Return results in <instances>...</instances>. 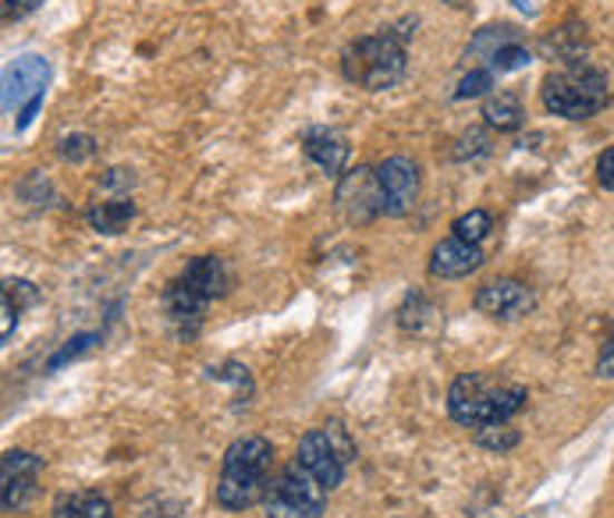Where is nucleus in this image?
I'll use <instances>...</instances> for the list:
<instances>
[{
    "label": "nucleus",
    "instance_id": "18",
    "mask_svg": "<svg viewBox=\"0 0 614 518\" xmlns=\"http://www.w3.org/2000/svg\"><path fill=\"white\" fill-rule=\"evenodd\" d=\"M50 518H114V508L107 497L82 490V493H65L61 501L53 505Z\"/></svg>",
    "mask_w": 614,
    "mask_h": 518
},
{
    "label": "nucleus",
    "instance_id": "24",
    "mask_svg": "<svg viewBox=\"0 0 614 518\" xmlns=\"http://www.w3.org/2000/svg\"><path fill=\"white\" fill-rule=\"evenodd\" d=\"M487 89H494V71L490 68H472L462 82H458L455 96L458 100H472V96H484Z\"/></svg>",
    "mask_w": 614,
    "mask_h": 518
},
{
    "label": "nucleus",
    "instance_id": "7",
    "mask_svg": "<svg viewBox=\"0 0 614 518\" xmlns=\"http://www.w3.org/2000/svg\"><path fill=\"white\" fill-rule=\"evenodd\" d=\"M43 458H36L29 451H4L0 458V505L8 515L26 511L40 487Z\"/></svg>",
    "mask_w": 614,
    "mask_h": 518
},
{
    "label": "nucleus",
    "instance_id": "4",
    "mask_svg": "<svg viewBox=\"0 0 614 518\" xmlns=\"http://www.w3.org/2000/svg\"><path fill=\"white\" fill-rule=\"evenodd\" d=\"M544 107L554 118L586 121L607 107V79L589 65H568L565 71H550L544 79Z\"/></svg>",
    "mask_w": 614,
    "mask_h": 518
},
{
    "label": "nucleus",
    "instance_id": "23",
    "mask_svg": "<svg viewBox=\"0 0 614 518\" xmlns=\"http://www.w3.org/2000/svg\"><path fill=\"white\" fill-rule=\"evenodd\" d=\"M533 61L529 57V50L523 47V43H508V47H501L494 53V61H490V71H519V68H526Z\"/></svg>",
    "mask_w": 614,
    "mask_h": 518
},
{
    "label": "nucleus",
    "instance_id": "15",
    "mask_svg": "<svg viewBox=\"0 0 614 518\" xmlns=\"http://www.w3.org/2000/svg\"><path fill=\"white\" fill-rule=\"evenodd\" d=\"M206 299L203 295H196L192 287H185L182 281H175L167 287V295H164V310H167V320L175 323V328L185 334V338H192L199 331V323H203V313H206Z\"/></svg>",
    "mask_w": 614,
    "mask_h": 518
},
{
    "label": "nucleus",
    "instance_id": "13",
    "mask_svg": "<svg viewBox=\"0 0 614 518\" xmlns=\"http://www.w3.org/2000/svg\"><path fill=\"white\" fill-rule=\"evenodd\" d=\"M178 281L185 287H192L196 295H203L206 302L221 299L227 287H232V274H227L224 260H217V256H196V260H188L185 271L178 274Z\"/></svg>",
    "mask_w": 614,
    "mask_h": 518
},
{
    "label": "nucleus",
    "instance_id": "21",
    "mask_svg": "<svg viewBox=\"0 0 614 518\" xmlns=\"http://www.w3.org/2000/svg\"><path fill=\"white\" fill-rule=\"evenodd\" d=\"M490 227H494V221H490L487 209H469V214H462L451 224V232H455V238H462L469 245H479L490 235Z\"/></svg>",
    "mask_w": 614,
    "mask_h": 518
},
{
    "label": "nucleus",
    "instance_id": "10",
    "mask_svg": "<svg viewBox=\"0 0 614 518\" xmlns=\"http://www.w3.org/2000/svg\"><path fill=\"white\" fill-rule=\"evenodd\" d=\"M50 82V65L43 57H14L4 68V110L22 114L32 100H43Z\"/></svg>",
    "mask_w": 614,
    "mask_h": 518
},
{
    "label": "nucleus",
    "instance_id": "30",
    "mask_svg": "<svg viewBox=\"0 0 614 518\" xmlns=\"http://www.w3.org/2000/svg\"><path fill=\"white\" fill-rule=\"evenodd\" d=\"M597 182H601L607 192H614V146L601 153V160H597Z\"/></svg>",
    "mask_w": 614,
    "mask_h": 518
},
{
    "label": "nucleus",
    "instance_id": "3",
    "mask_svg": "<svg viewBox=\"0 0 614 518\" xmlns=\"http://www.w3.org/2000/svg\"><path fill=\"white\" fill-rule=\"evenodd\" d=\"M341 75L370 92L391 89L401 82V75H406V47H401V40H394L391 32L362 36V40L344 47Z\"/></svg>",
    "mask_w": 614,
    "mask_h": 518
},
{
    "label": "nucleus",
    "instance_id": "11",
    "mask_svg": "<svg viewBox=\"0 0 614 518\" xmlns=\"http://www.w3.org/2000/svg\"><path fill=\"white\" fill-rule=\"evenodd\" d=\"M377 182L383 192V214L406 217L419 196V167L409 157H388L377 167Z\"/></svg>",
    "mask_w": 614,
    "mask_h": 518
},
{
    "label": "nucleus",
    "instance_id": "19",
    "mask_svg": "<svg viewBox=\"0 0 614 518\" xmlns=\"http://www.w3.org/2000/svg\"><path fill=\"white\" fill-rule=\"evenodd\" d=\"M423 320H433V323H445V316L437 313V305L427 299V295H409L406 299V310L398 313V323H401V331H409V334H427L423 328Z\"/></svg>",
    "mask_w": 614,
    "mask_h": 518
},
{
    "label": "nucleus",
    "instance_id": "26",
    "mask_svg": "<svg viewBox=\"0 0 614 518\" xmlns=\"http://www.w3.org/2000/svg\"><path fill=\"white\" fill-rule=\"evenodd\" d=\"M92 153H96V139L92 136H68V139H61V157L71 160V164L89 160Z\"/></svg>",
    "mask_w": 614,
    "mask_h": 518
},
{
    "label": "nucleus",
    "instance_id": "32",
    "mask_svg": "<svg viewBox=\"0 0 614 518\" xmlns=\"http://www.w3.org/2000/svg\"><path fill=\"white\" fill-rule=\"evenodd\" d=\"M131 170H125V167H110L107 175H104V188H131Z\"/></svg>",
    "mask_w": 614,
    "mask_h": 518
},
{
    "label": "nucleus",
    "instance_id": "5",
    "mask_svg": "<svg viewBox=\"0 0 614 518\" xmlns=\"http://www.w3.org/2000/svg\"><path fill=\"white\" fill-rule=\"evenodd\" d=\"M328 487L305 469L299 458H292L277 479L263 493V511L266 518H320L328 508Z\"/></svg>",
    "mask_w": 614,
    "mask_h": 518
},
{
    "label": "nucleus",
    "instance_id": "28",
    "mask_svg": "<svg viewBox=\"0 0 614 518\" xmlns=\"http://www.w3.org/2000/svg\"><path fill=\"white\" fill-rule=\"evenodd\" d=\"M0 316H4V320H0V338L11 341V331H14V323H18V305H14L11 295L0 299Z\"/></svg>",
    "mask_w": 614,
    "mask_h": 518
},
{
    "label": "nucleus",
    "instance_id": "16",
    "mask_svg": "<svg viewBox=\"0 0 614 518\" xmlns=\"http://www.w3.org/2000/svg\"><path fill=\"white\" fill-rule=\"evenodd\" d=\"M484 121L497 131H515L523 128L526 121V110L523 100L515 92H490L484 100Z\"/></svg>",
    "mask_w": 614,
    "mask_h": 518
},
{
    "label": "nucleus",
    "instance_id": "12",
    "mask_svg": "<svg viewBox=\"0 0 614 518\" xmlns=\"http://www.w3.org/2000/svg\"><path fill=\"white\" fill-rule=\"evenodd\" d=\"M484 266V253L479 245H469L462 238H445L430 256V274L433 277H445V281H458V277H469L472 271Z\"/></svg>",
    "mask_w": 614,
    "mask_h": 518
},
{
    "label": "nucleus",
    "instance_id": "6",
    "mask_svg": "<svg viewBox=\"0 0 614 518\" xmlns=\"http://www.w3.org/2000/svg\"><path fill=\"white\" fill-rule=\"evenodd\" d=\"M295 458L323 487L334 490L344 479V466L352 462V444H349V437L341 433V427H323V430H310L299 440Z\"/></svg>",
    "mask_w": 614,
    "mask_h": 518
},
{
    "label": "nucleus",
    "instance_id": "31",
    "mask_svg": "<svg viewBox=\"0 0 614 518\" xmlns=\"http://www.w3.org/2000/svg\"><path fill=\"white\" fill-rule=\"evenodd\" d=\"M43 0H8V8H4V18L11 22V18H26V14H32L36 8H40Z\"/></svg>",
    "mask_w": 614,
    "mask_h": 518
},
{
    "label": "nucleus",
    "instance_id": "1",
    "mask_svg": "<svg viewBox=\"0 0 614 518\" xmlns=\"http://www.w3.org/2000/svg\"><path fill=\"white\" fill-rule=\"evenodd\" d=\"M526 388L508 383L494 373H462L448 391V412L458 427H487V423H508L511 416L526 409Z\"/></svg>",
    "mask_w": 614,
    "mask_h": 518
},
{
    "label": "nucleus",
    "instance_id": "2",
    "mask_svg": "<svg viewBox=\"0 0 614 518\" xmlns=\"http://www.w3.org/2000/svg\"><path fill=\"white\" fill-rule=\"evenodd\" d=\"M274 444L266 437H242L224 451V466L217 479V505L227 511H245L263 501L271 487Z\"/></svg>",
    "mask_w": 614,
    "mask_h": 518
},
{
    "label": "nucleus",
    "instance_id": "25",
    "mask_svg": "<svg viewBox=\"0 0 614 518\" xmlns=\"http://www.w3.org/2000/svg\"><path fill=\"white\" fill-rule=\"evenodd\" d=\"M96 341H100V334H79V338H71V341L65 344V349L47 362V370H61V366H68L71 359H79L82 352H89Z\"/></svg>",
    "mask_w": 614,
    "mask_h": 518
},
{
    "label": "nucleus",
    "instance_id": "29",
    "mask_svg": "<svg viewBox=\"0 0 614 518\" xmlns=\"http://www.w3.org/2000/svg\"><path fill=\"white\" fill-rule=\"evenodd\" d=\"M597 377H601V380H614V328H611V338L604 341V349H601Z\"/></svg>",
    "mask_w": 614,
    "mask_h": 518
},
{
    "label": "nucleus",
    "instance_id": "9",
    "mask_svg": "<svg viewBox=\"0 0 614 518\" xmlns=\"http://www.w3.org/2000/svg\"><path fill=\"white\" fill-rule=\"evenodd\" d=\"M536 305V295L533 287L515 281V277H497V281H487L484 287L476 292V310L490 316V320H523L526 313H533Z\"/></svg>",
    "mask_w": 614,
    "mask_h": 518
},
{
    "label": "nucleus",
    "instance_id": "14",
    "mask_svg": "<svg viewBox=\"0 0 614 518\" xmlns=\"http://www.w3.org/2000/svg\"><path fill=\"white\" fill-rule=\"evenodd\" d=\"M302 153L323 170V175H341L344 164H349V143H344V136H338L334 128H310L305 131Z\"/></svg>",
    "mask_w": 614,
    "mask_h": 518
},
{
    "label": "nucleus",
    "instance_id": "22",
    "mask_svg": "<svg viewBox=\"0 0 614 518\" xmlns=\"http://www.w3.org/2000/svg\"><path fill=\"white\" fill-rule=\"evenodd\" d=\"M476 444L501 455V451H511L515 444H519V430H515L511 423H487V427H476Z\"/></svg>",
    "mask_w": 614,
    "mask_h": 518
},
{
    "label": "nucleus",
    "instance_id": "17",
    "mask_svg": "<svg viewBox=\"0 0 614 518\" xmlns=\"http://www.w3.org/2000/svg\"><path fill=\"white\" fill-rule=\"evenodd\" d=\"M131 217H136V203L131 199H114V203H100L92 206L86 221L96 235H121L125 227L131 224Z\"/></svg>",
    "mask_w": 614,
    "mask_h": 518
},
{
    "label": "nucleus",
    "instance_id": "27",
    "mask_svg": "<svg viewBox=\"0 0 614 518\" xmlns=\"http://www.w3.org/2000/svg\"><path fill=\"white\" fill-rule=\"evenodd\" d=\"M479 153H487V136L484 131H469V136L458 139V149L451 153V157L466 160V157H479Z\"/></svg>",
    "mask_w": 614,
    "mask_h": 518
},
{
    "label": "nucleus",
    "instance_id": "8",
    "mask_svg": "<svg viewBox=\"0 0 614 518\" xmlns=\"http://www.w3.org/2000/svg\"><path fill=\"white\" fill-rule=\"evenodd\" d=\"M334 203L344 214V221H352V224H367L377 214H383V192L377 182V170H370V167L349 170V175L338 182Z\"/></svg>",
    "mask_w": 614,
    "mask_h": 518
},
{
    "label": "nucleus",
    "instance_id": "20",
    "mask_svg": "<svg viewBox=\"0 0 614 518\" xmlns=\"http://www.w3.org/2000/svg\"><path fill=\"white\" fill-rule=\"evenodd\" d=\"M508 43H519V32H515L511 26H487V29L476 32V40L469 43L466 57H487V61H494V53Z\"/></svg>",
    "mask_w": 614,
    "mask_h": 518
}]
</instances>
